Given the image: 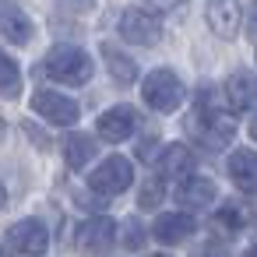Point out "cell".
Instances as JSON below:
<instances>
[{"label":"cell","instance_id":"1","mask_svg":"<svg viewBox=\"0 0 257 257\" xmlns=\"http://www.w3.org/2000/svg\"><path fill=\"white\" fill-rule=\"evenodd\" d=\"M187 131H190L204 148L222 152V148H229L232 138H236V120H232V113H229L225 106H211V109L197 106V109L187 116Z\"/></svg>","mask_w":257,"mask_h":257},{"label":"cell","instance_id":"2","mask_svg":"<svg viewBox=\"0 0 257 257\" xmlns=\"http://www.w3.org/2000/svg\"><path fill=\"white\" fill-rule=\"evenodd\" d=\"M43 64H46V74L53 81H64V85H85L92 78V67H95L81 46H67V43L53 46Z\"/></svg>","mask_w":257,"mask_h":257},{"label":"cell","instance_id":"3","mask_svg":"<svg viewBox=\"0 0 257 257\" xmlns=\"http://www.w3.org/2000/svg\"><path fill=\"white\" fill-rule=\"evenodd\" d=\"M141 99H145L155 113H173L176 106H183L187 88H183V81H180L173 71H152V74L141 81Z\"/></svg>","mask_w":257,"mask_h":257},{"label":"cell","instance_id":"4","mask_svg":"<svg viewBox=\"0 0 257 257\" xmlns=\"http://www.w3.org/2000/svg\"><path fill=\"white\" fill-rule=\"evenodd\" d=\"M131 183H134V166H131V159H123V155L102 159V162L92 169V176H88V187H92L99 197H116V194L131 190Z\"/></svg>","mask_w":257,"mask_h":257},{"label":"cell","instance_id":"5","mask_svg":"<svg viewBox=\"0 0 257 257\" xmlns=\"http://www.w3.org/2000/svg\"><path fill=\"white\" fill-rule=\"evenodd\" d=\"M159 36H162V22L148 8H127L120 15V39H127L134 46H155Z\"/></svg>","mask_w":257,"mask_h":257},{"label":"cell","instance_id":"6","mask_svg":"<svg viewBox=\"0 0 257 257\" xmlns=\"http://www.w3.org/2000/svg\"><path fill=\"white\" fill-rule=\"evenodd\" d=\"M32 113H39L46 123H53V127H74L78 123V102L71 99V95H64V92H36L32 95Z\"/></svg>","mask_w":257,"mask_h":257},{"label":"cell","instance_id":"7","mask_svg":"<svg viewBox=\"0 0 257 257\" xmlns=\"http://www.w3.org/2000/svg\"><path fill=\"white\" fill-rule=\"evenodd\" d=\"M46 246H50V232L39 218H22L4 236V250H15V253H43Z\"/></svg>","mask_w":257,"mask_h":257},{"label":"cell","instance_id":"8","mask_svg":"<svg viewBox=\"0 0 257 257\" xmlns=\"http://www.w3.org/2000/svg\"><path fill=\"white\" fill-rule=\"evenodd\" d=\"M116 232H120V225L113 222V218H106V215H95V218H88V222H81L78 225V246L81 250H92V253H106V250H113L116 246Z\"/></svg>","mask_w":257,"mask_h":257},{"label":"cell","instance_id":"9","mask_svg":"<svg viewBox=\"0 0 257 257\" xmlns=\"http://www.w3.org/2000/svg\"><path fill=\"white\" fill-rule=\"evenodd\" d=\"M134 127H138V109H134V106H109V109L95 120L99 138L109 141V145L127 141V138L134 134Z\"/></svg>","mask_w":257,"mask_h":257},{"label":"cell","instance_id":"10","mask_svg":"<svg viewBox=\"0 0 257 257\" xmlns=\"http://www.w3.org/2000/svg\"><path fill=\"white\" fill-rule=\"evenodd\" d=\"M197 232V218L190 211H162L152 225V236L162 243V246H176L183 239H190Z\"/></svg>","mask_w":257,"mask_h":257},{"label":"cell","instance_id":"11","mask_svg":"<svg viewBox=\"0 0 257 257\" xmlns=\"http://www.w3.org/2000/svg\"><path fill=\"white\" fill-rule=\"evenodd\" d=\"M176 197H180V204H187L190 211H201V208H208V204L218 197V187H215L211 176H201V173L194 169V173H187V176L180 180Z\"/></svg>","mask_w":257,"mask_h":257},{"label":"cell","instance_id":"12","mask_svg":"<svg viewBox=\"0 0 257 257\" xmlns=\"http://www.w3.org/2000/svg\"><path fill=\"white\" fill-rule=\"evenodd\" d=\"M0 36H4L8 43H15V46H25L36 36L29 15L15 4V0H0Z\"/></svg>","mask_w":257,"mask_h":257},{"label":"cell","instance_id":"13","mask_svg":"<svg viewBox=\"0 0 257 257\" xmlns=\"http://www.w3.org/2000/svg\"><path fill=\"white\" fill-rule=\"evenodd\" d=\"M222 102H225L229 113H246V109L253 106V74H250L246 67H239V71H232V74L225 78Z\"/></svg>","mask_w":257,"mask_h":257},{"label":"cell","instance_id":"14","mask_svg":"<svg viewBox=\"0 0 257 257\" xmlns=\"http://www.w3.org/2000/svg\"><path fill=\"white\" fill-rule=\"evenodd\" d=\"M194 169H197V159H194V152L187 145H166L162 148V155H159V176L162 180H176L180 183Z\"/></svg>","mask_w":257,"mask_h":257},{"label":"cell","instance_id":"15","mask_svg":"<svg viewBox=\"0 0 257 257\" xmlns=\"http://www.w3.org/2000/svg\"><path fill=\"white\" fill-rule=\"evenodd\" d=\"M208 25H211V32L218 39H232L239 32V4H236V0H211Z\"/></svg>","mask_w":257,"mask_h":257},{"label":"cell","instance_id":"16","mask_svg":"<svg viewBox=\"0 0 257 257\" xmlns=\"http://www.w3.org/2000/svg\"><path fill=\"white\" fill-rule=\"evenodd\" d=\"M60 152H64V162H67L71 169H85L99 148H95V138H92V134L71 131V134H64V145H60Z\"/></svg>","mask_w":257,"mask_h":257},{"label":"cell","instance_id":"17","mask_svg":"<svg viewBox=\"0 0 257 257\" xmlns=\"http://www.w3.org/2000/svg\"><path fill=\"white\" fill-rule=\"evenodd\" d=\"M229 176H232V183H236L243 194H253V176H257L253 148H236V152H232V159H229Z\"/></svg>","mask_w":257,"mask_h":257},{"label":"cell","instance_id":"18","mask_svg":"<svg viewBox=\"0 0 257 257\" xmlns=\"http://www.w3.org/2000/svg\"><path fill=\"white\" fill-rule=\"evenodd\" d=\"M102 60H106V67H109L113 81H120V85H131V81L138 78V64H134L127 53H120L113 43H102Z\"/></svg>","mask_w":257,"mask_h":257},{"label":"cell","instance_id":"19","mask_svg":"<svg viewBox=\"0 0 257 257\" xmlns=\"http://www.w3.org/2000/svg\"><path fill=\"white\" fill-rule=\"evenodd\" d=\"M0 95L4 99H18L22 95V71H18V60L8 57L0 50Z\"/></svg>","mask_w":257,"mask_h":257},{"label":"cell","instance_id":"20","mask_svg":"<svg viewBox=\"0 0 257 257\" xmlns=\"http://www.w3.org/2000/svg\"><path fill=\"white\" fill-rule=\"evenodd\" d=\"M243 222H246V211L239 208V204H222L218 211H215V225H222L225 232H239L243 229Z\"/></svg>","mask_w":257,"mask_h":257},{"label":"cell","instance_id":"21","mask_svg":"<svg viewBox=\"0 0 257 257\" xmlns=\"http://www.w3.org/2000/svg\"><path fill=\"white\" fill-rule=\"evenodd\" d=\"M162 194H166V183H162V176H152V180L141 187V194H138V208H145V211L159 208V204H162Z\"/></svg>","mask_w":257,"mask_h":257},{"label":"cell","instance_id":"22","mask_svg":"<svg viewBox=\"0 0 257 257\" xmlns=\"http://www.w3.org/2000/svg\"><path fill=\"white\" fill-rule=\"evenodd\" d=\"M116 239H120L127 250H141V246H145V229H141V222H138V218H127V222H123V236L116 232Z\"/></svg>","mask_w":257,"mask_h":257},{"label":"cell","instance_id":"23","mask_svg":"<svg viewBox=\"0 0 257 257\" xmlns=\"http://www.w3.org/2000/svg\"><path fill=\"white\" fill-rule=\"evenodd\" d=\"M145 8H148L152 15H173V11L187 8V0H145Z\"/></svg>","mask_w":257,"mask_h":257},{"label":"cell","instance_id":"24","mask_svg":"<svg viewBox=\"0 0 257 257\" xmlns=\"http://www.w3.org/2000/svg\"><path fill=\"white\" fill-rule=\"evenodd\" d=\"M29 138H32V141H39V145H46V138H43V134H39L36 127H29Z\"/></svg>","mask_w":257,"mask_h":257},{"label":"cell","instance_id":"25","mask_svg":"<svg viewBox=\"0 0 257 257\" xmlns=\"http://www.w3.org/2000/svg\"><path fill=\"white\" fill-rule=\"evenodd\" d=\"M8 204V190H4V183H0V208Z\"/></svg>","mask_w":257,"mask_h":257},{"label":"cell","instance_id":"26","mask_svg":"<svg viewBox=\"0 0 257 257\" xmlns=\"http://www.w3.org/2000/svg\"><path fill=\"white\" fill-rule=\"evenodd\" d=\"M4 134H8V127H4V120H0V141H4Z\"/></svg>","mask_w":257,"mask_h":257}]
</instances>
